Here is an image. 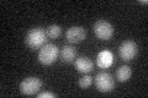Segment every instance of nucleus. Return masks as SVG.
Here are the masks:
<instances>
[{"label": "nucleus", "mask_w": 148, "mask_h": 98, "mask_svg": "<svg viewBox=\"0 0 148 98\" xmlns=\"http://www.w3.org/2000/svg\"><path fill=\"white\" fill-rule=\"evenodd\" d=\"M94 82H95L96 90L100 91V92H104V93L111 92V91L114 90V87H115L114 77L109 72H104V71L103 72H99L98 75L95 76Z\"/></svg>", "instance_id": "nucleus-5"}, {"label": "nucleus", "mask_w": 148, "mask_h": 98, "mask_svg": "<svg viewBox=\"0 0 148 98\" xmlns=\"http://www.w3.org/2000/svg\"><path fill=\"white\" fill-rule=\"evenodd\" d=\"M85 37H86V31L80 26H74L66 31V39L72 44L80 43V42L85 39Z\"/></svg>", "instance_id": "nucleus-7"}, {"label": "nucleus", "mask_w": 148, "mask_h": 98, "mask_svg": "<svg viewBox=\"0 0 148 98\" xmlns=\"http://www.w3.org/2000/svg\"><path fill=\"white\" fill-rule=\"evenodd\" d=\"M91 83H92V77L91 76H83L82 78H79V86L82 88H88V87H90L91 86Z\"/></svg>", "instance_id": "nucleus-13"}, {"label": "nucleus", "mask_w": 148, "mask_h": 98, "mask_svg": "<svg viewBox=\"0 0 148 98\" xmlns=\"http://www.w3.org/2000/svg\"><path fill=\"white\" fill-rule=\"evenodd\" d=\"M95 36L101 41H110L114 36V26L106 20H98L92 26Z\"/></svg>", "instance_id": "nucleus-3"}, {"label": "nucleus", "mask_w": 148, "mask_h": 98, "mask_svg": "<svg viewBox=\"0 0 148 98\" xmlns=\"http://www.w3.org/2000/svg\"><path fill=\"white\" fill-rule=\"evenodd\" d=\"M74 66H75L77 71L82 74H88L94 69V63L88 57H79L74 60Z\"/></svg>", "instance_id": "nucleus-8"}, {"label": "nucleus", "mask_w": 148, "mask_h": 98, "mask_svg": "<svg viewBox=\"0 0 148 98\" xmlns=\"http://www.w3.org/2000/svg\"><path fill=\"white\" fill-rule=\"evenodd\" d=\"M115 76H116L117 81H120V82H126L132 76V70H131V68H130V66H127V65H122V66H120L116 70V74H115Z\"/></svg>", "instance_id": "nucleus-11"}, {"label": "nucleus", "mask_w": 148, "mask_h": 98, "mask_svg": "<svg viewBox=\"0 0 148 98\" xmlns=\"http://www.w3.org/2000/svg\"><path fill=\"white\" fill-rule=\"evenodd\" d=\"M47 34L46 31L41 27H35V28L30 30L27 32L25 37V43L30 49H40L41 47H43L47 43Z\"/></svg>", "instance_id": "nucleus-1"}, {"label": "nucleus", "mask_w": 148, "mask_h": 98, "mask_svg": "<svg viewBox=\"0 0 148 98\" xmlns=\"http://www.w3.org/2000/svg\"><path fill=\"white\" fill-rule=\"evenodd\" d=\"M59 57H61V60L63 63H67V64L73 63L74 59H75V57H77V50L72 45H64L61 49Z\"/></svg>", "instance_id": "nucleus-10"}, {"label": "nucleus", "mask_w": 148, "mask_h": 98, "mask_svg": "<svg viewBox=\"0 0 148 98\" xmlns=\"http://www.w3.org/2000/svg\"><path fill=\"white\" fill-rule=\"evenodd\" d=\"M114 63V57L109 50H103L98 54V58H96V65L101 69H106L111 66Z\"/></svg>", "instance_id": "nucleus-9"}, {"label": "nucleus", "mask_w": 148, "mask_h": 98, "mask_svg": "<svg viewBox=\"0 0 148 98\" xmlns=\"http://www.w3.org/2000/svg\"><path fill=\"white\" fill-rule=\"evenodd\" d=\"M137 53H138V47L136 42L133 41H125L119 47V55L125 62L132 60L137 55Z\"/></svg>", "instance_id": "nucleus-6"}, {"label": "nucleus", "mask_w": 148, "mask_h": 98, "mask_svg": "<svg viewBox=\"0 0 148 98\" xmlns=\"http://www.w3.org/2000/svg\"><path fill=\"white\" fill-rule=\"evenodd\" d=\"M37 97L38 98H56L57 95L52 92H41V93H37Z\"/></svg>", "instance_id": "nucleus-14"}, {"label": "nucleus", "mask_w": 148, "mask_h": 98, "mask_svg": "<svg viewBox=\"0 0 148 98\" xmlns=\"http://www.w3.org/2000/svg\"><path fill=\"white\" fill-rule=\"evenodd\" d=\"M58 55H59V50L57 45L53 43H46L43 47L40 48L38 62L42 65H45V66H48V65H52L58 59Z\"/></svg>", "instance_id": "nucleus-2"}, {"label": "nucleus", "mask_w": 148, "mask_h": 98, "mask_svg": "<svg viewBox=\"0 0 148 98\" xmlns=\"http://www.w3.org/2000/svg\"><path fill=\"white\" fill-rule=\"evenodd\" d=\"M41 87H42V81L38 77L30 76L22 80L20 83V92L24 96H35L38 93Z\"/></svg>", "instance_id": "nucleus-4"}, {"label": "nucleus", "mask_w": 148, "mask_h": 98, "mask_svg": "<svg viewBox=\"0 0 148 98\" xmlns=\"http://www.w3.org/2000/svg\"><path fill=\"white\" fill-rule=\"evenodd\" d=\"M61 33H62V28L58 25H51L47 27V30H46V34H47V37L51 39L58 38V37L61 36Z\"/></svg>", "instance_id": "nucleus-12"}]
</instances>
